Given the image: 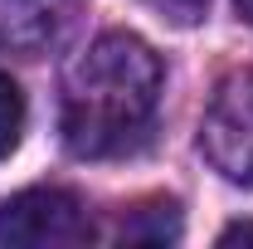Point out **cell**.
Instances as JSON below:
<instances>
[{
  "mask_svg": "<svg viewBox=\"0 0 253 249\" xmlns=\"http://www.w3.org/2000/svg\"><path fill=\"white\" fill-rule=\"evenodd\" d=\"M219 245H253V220H244V225H229L219 235Z\"/></svg>",
  "mask_w": 253,
  "mask_h": 249,
  "instance_id": "ba28073f",
  "label": "cell"
},
{
  "mask_svg": "<svg viewBox=\"0 0 253 249\" xmlns=\"http://www.w3.org/2000/svg\"><path fill=\"white\" fill-rule=\"evenodd\" d=\"M20 132H25V93L15 88L10 73H0V161L20 147Z\"/></svg>",
  "mask_w": 253,
  "mask_h": 249,
  "instance_id": "8992f818",
  "label": "cell"
},
{
  "mask_svg": "<svg viewBox=\"0 0 253 249\" xmlns=\"http://www.w3.org/2000/svg\"><path fill=\"white\" fill-rule=\"evenodd\" d=\"M88 235H93V225H88V210L73 190L34 186L0 205V245L49 249V245H83Z\"/></svg>",
  "mask_w": 253,
  "mask_h": 249,
  "instance_id": "3957f363",
  "label": "cell"
},
{
  "mask_svg": "<svg viewBox=\"0 0 253 249\" xmlns=\"http://www.w3.org/2000/svg\"><path fill=\"white\" fill-rule=\"evenodd\" d=\"M234 5H239V15H244V20L253 25V0H234Z\"/></svg>",
  "mask_w": 253,
  "mask_h": 249,
  "instance_id": "9c48e42d",
  "label": "cell"
},
{
  "mask_svg": "<svg viewBox=\"0 0 253 249\" xmlns=\"http://www.w3.org/2000/svg\"><path fill=\"white\" fill-rule=\"evenodd\" d=\"M200 152L224 181L253 190V68L224 78L205 123H200Z\"/></svg>",
  "mask_w": 253,
  "mask_h": 249,
  "instance_id": "7a4b0ae2",
  "label": "cell"
},
{
  "mask_svg": "<svg viewBox=\"0 0 253 249\" xmlns=\"http://www.w3.org/2000/svg\"><path fill=\"white\" fill-rule=\"evenodd\" d=\"M122 240H131V245H166V240H180V205H175V200H156V205L136 210V220L122 225Z\"/></svg>",
  "mask_w": 253,
  "mask_h": 249,
  "instance_id": "5b68a950",
  "label": "cell"
},
{
  "mask_svg": "<svg viewBox=\"0 0 253 249\" xmlns=\"http://www.w3.org/2000/svg\"><path fill=\"white\" fill-rule=\"evenodd\" d=\"M151 10H161L166 20H175V25H195L205 10H210V0H146Z\"/></svg>",
  "mask_w": 253,
  "mask_h": 249,
  "instance_id": "52a82bcc",
  "label": "cell"
},
{
  "mask_svg": "<svg viewBox=\"0 0 253 249\" xmlns=\"http://www.w3.org/2000/svg\"><path fill=\"white\" fill-rule=\"evenodd\" d=\"M83 20V0H0V59H44Z\"/></svg>",
  "mask_w": 253,
  "mask_h": 249,
  "instance_id": "277c9868",
  "label": "cell"
},
{
  "mask_svg": "<svg viewBox=\"0 0 253 249\" xmlns=\"http://www.w3.org/2000/svg\"><path fill=\"white\" fill-rule=\"evenodd\" d=\"M161 108V59L141 34L112 30L93 39L63 73L59 132L63 147L83 161L136 152Z\"/></svg>",
  "mask_w": 253,
  "mask_h": 249,
  "instance_id": "6da1fadb",
  "label": "cell"
}]
</instances>
